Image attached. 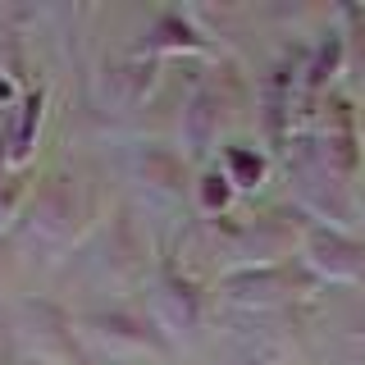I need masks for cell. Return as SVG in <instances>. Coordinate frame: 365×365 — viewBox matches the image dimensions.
I'll return each mask as SVG.
<instances>
[{
    "label": "cell",
    "mask_w": 365,
    "mask_h": 365,
    "mask_svg": "<svg viewBox=\"0 0 365 365\" xmlns=\"http://www.w3.org/2000/svg\"><path fill=\"white\" fill-rule=\"evenodd\" d=\"M78 178H55L51 187L41 192L37 201H32V210H28V220H23L19 233H28L32 242H68V237H78Z\"/></svg>",
    "instance_id": "6da1fadb"
},
{
    "label": "cell",
    "mask_w": 365,
    "mask_h": 365,
    "mask_svg": "<svg viewBox=\"0 0 365 365\" xmlns=\"http://www.w3.org/2000/svg\"><path fill=\"white\" fill-rule=\"evenodd\" d=\"M87 334L110 342V347H133V351H165V338L151 329V319L133 311H101L87 315Z\"/></svg>",
    "instance_id": "7a4b0ae2"
},
{
    "label": "cell",
    "mask_w": 365,
    "mask_h": 365,
    "mask_svg": "<svg viewBox=\"0 0 365 365\" xmlns=\"http://www.w3.org/2000/svg\"><path fill=\"white\" fill-rule=\"evenodd\" d=\"M41 110H46V91H41V87H32L28 96L19 101L14 119H9V128H5V142H9V160H14V165H23V160L32 155V146H37Z\"/></svg>",
    "instance_id": "3957f363"
},
{
    "label": "cell",
    "mask_w": 365,
    "mask_h": 365,
    "mask_svg": "<svg viewBox=\"0 0 365 365\" xmlns=\"http://www.w3.org/2000/svg\"><path fill=\"white\" fill-rule=\"evenodd\" d=\"M160 306L169 311V324L197 329V319H201V292L192 288L187 279H178V274H165V279H160Z\"/></svg>",
    "instance_id": "277c9868"
},
{
    "label": "cell",
    "mask_w": 365,
    "mask_h": 365,
    "mask_svg": "<svg viewBox=\"0 0 365 365\" xmlns=\"http://www.w3.org/2000/svg\"><path fill=\"white\" fill-rule=\"evenodd\" d=\"M146 46H151V51H160V46H165V51H197V32H192L187 28V23H178L174 14H165V19H160V28H155V37L151 41H146Z\"/></svg>",
    "instance_id": "5b68a950"
},
{
    "label": "cell",
    "mask_w": 365,
    "mask_h": 365,
    "mask_svg": "<svg viewBox=\"0 0 365 365\" xmlns=\"http://www.w3.org/2000/svg\"><path fill=\"white\" fill-rule=\"evenodd\" d=\"M224 160H228V169H233V178H228V182H237V187H251V182L260 178V169H265V165H260V155L242 151V146H228Z\"/></svg>",
    "instance_id": "8992f818"
},
{
    "label": "cell",
    "mask_w": 365,
    "mask_h": 365,
    "mask_svg": "<svg viewBox=\"0 0 365 365\" xmlns=\"http://www.w3.org/2000/svg\"><path fill=\"white\" fill-rule=\"evenodd\" d=\"M201 201H205V210H220L228 201V178L224 174H205L201 178Z\"/></svg>",
    "instance_id": "52a82bcc"
},
{
    "label": "cell",
    "mask_w": 365,
    "mask_h": 365,
    "mask_svg": "<svg viewBox=\"0 0 365 365\" xmlns=\"http://www.w3.org/2000/svg\"><path fill=\"white\" fill-rule=\"evenodd\" d=\"M28 365H51V361H28Z\"/></svg>",
    "instance_id": "ba28073f"
}]
</instances>
